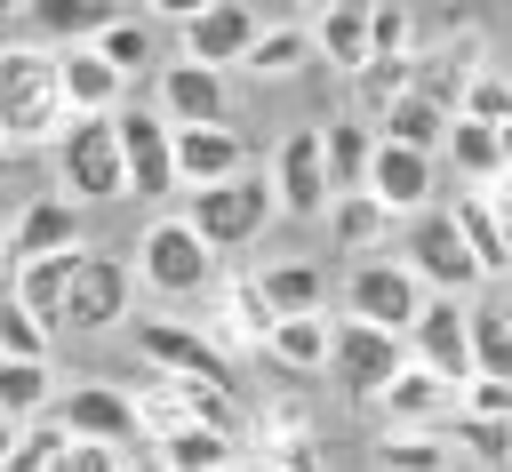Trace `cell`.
<instances>
[{
    "label": "cell",
    "instance_id": "cell-12",
    "mask_svg": "<svg viewBox=\"0 0 512 472\" xmlns=\"http://www.w3.org/2000/svg\"><path fill=\"white\" fill-rule=\"evenodd\" d=\"M136 352L160 368V376H208V384H232V352L184 320H136Z\"/></svg>",
    "mask_w": 512,
    "mask_h": 472
},
{
    "label": "cell",
    "instance_id": "cell-7",
    "mask_svg": "<svg viewBox=\"0 0 512 472\" xmlns=\"http://www.w3.org/2000/svg\"><path fill=\"white\" fill-rule=\"evenodd\" d=\"M408 360H416V352H408L400 328H376V320H352V312L336 320V360H328V376H336L352 400H376Z\"/></svg>",
    "mask_w": 512,
    "mask_h": 472
},
{
    "label": "cell",
    "instance_id": "cell-46",
    "mask_svg": "<svg viewBox=\"0 0 512 472\" xmlns=\"http://www.w3.org/2000/svg\"><path fill=\"white\" fill-rule=\"evenodd\" d=\"M16 448H24V424H16V416H8V408H0V464H8V456H16Z\"/></svg>",
    "mask_w": 512,
    "mask_h": 472
},
{
    "label": "cell",
    "instance_id": "cell-36",
    "mask_svg": "<svg viewBox=\"0 0 512 472\" xmlns=\"http://www.w3.org/2000/svg\"><path fill=\"white\" fill-rule=\"evenodd\" d=\"M440 432L456 440V456H472V464H488V472L512 464V424H504V416H464V408H456Z\"/></svg>",
    "mask_w": 512,
    "mask_h": 472
},
{
    "label": "cell",
    "instance_id": "cell-16",
    "mask_svg": "<svg viewBox=\"0 0 512 472\" xmlns=\"http://www.w3.org/2000/svg\"><path fill=\"white\" fill-rule=\"evenodd\" d=\"M160 112H168L176 128L232 120V88H224V72H216V64H200V56H176V64H160Z\"/></svg>",
    "mask_w": 512,
    "mask_h": 472
},
{
    "label": "cell",
    "instance_id": "cell-14",
    "mask_svg": "<svg viewBox=\"0 0 512 472\" xmlns=\"http://www.w3.org/2000/svg\"><path fill=\"white\" fill-rule=\"evenodd\" d=\"M128 296H136V264L128 256H96L88 248V264H80V288H72V336H104V328H120L128 320Z\"/></svg>",
    "mask_w": 512,
    "mask_h": 472
},
{
    "label": "cell",
    "instance_id": "cell-23",
    "mask_svg": "<svg viewBox=\"0 0 512 472\" xmlns=\"http://www.w3.org/2000/svg\"><path fill=\"white\" fill-rule=\"evenodd\" d=\"M120 16H128V0H32V8H24L32 40H48V48H80V40H104Z\"/></svg>",
    "mask_w": 512,
    "mask_h": 472
},
{
    "label": "cell",
    "instance_id": "cell-18",
    "mask_svg": "<svg viewBox=\"0 0 512 472\" xmlns=\"http://www.w3.org/2000/svg\"><path fill=\"white\" fill-rule=\"evenodd\" d=\"M432 160L440 152H416V144H376V168H368V192L392 208V216H424L432 208Z\"/></svg>",
    "mask_w": 512,
    "mask_h": 472
},
{
    "label": "cell",
    "instance_id": "cell-21",
    "mask_svg": "<svg viewBox=\"0 0 512 472\" xmlns=\"http://www.w3.org/2000/svg\"><path fill=\"white\" fill-rule=\"evenodd\" d=\"M336 360V320L328 312H280V328L264 336V368L280 376H320Z\"/></svg>",
    "mask_w": 512,
    "mask_h": 472
},
{
    "label": "cell",
    "instance_id": "cell-2",
    "mask_svg": "<svg viewBox=\"0 0 512 472\" xmlns=\"http://www.w3.org/2000/svg\"><path fill=\"white\" fill-rule=\"evenodd\" d=\"M184 216L200 224V240H208L216 256H232V248L264 240V224L280 216L272 168H240V176H224V184H200V192H184Z\"/></svg>",
    "mask_w": 512,
    "mask_h": 472
},
{
    "label": "cell",
    "instance_id": "cell-6",
    "mask_svg": "<svg viewBox=\"0 0 512 472\" xmlns=\"http://www.w3.org/2000/svg\"><path fill=\"white\" fill-rule=\"evenodd\" d=\"M344 304H352V320H376V328H400V336H408V328L424 320L432 288H424V272H416L408 256H352Z\"/></svg>",
    "mask_w": 512,
    "mask_h": 472
},
{
    "label": "cell",
    "instance_id": "cell-29",
    "mask_svg": "<svg viewBox=\"0 0 512 472\" xmlns=\"http://www.w3.org/2000/svg\"><path fill=\"white\" fill-rule=\"evenodd\" d=\"M368 456H376V472H448V464H456V440H448L440 424H432V432H408V424H384Z\"/></svg>",
    "mask_w": 512,
    "mask_h": 472
},
{
    "label": "cell",
    "instance_id": "cell-47",
    "mask_svg": "<svg viewBox=\"0 0 512 472\" xmlns=\"http://www.w3.org/2000/svg\"><path fill=\"white\" fill-rule=\"evenodd\" d=\"M24 8H32V0H0V32H8V24L24 16Z\"/></svg>",
    "mask_w": 512,
    "mask_h": 472
},
{
    "label": "cell",
    "instance_id": "cell-45",
    "mask_svg": "<svg viewBox=\"0 0 512 472\" xmlns=\"http://www.w3.org/2000/svg\"><path fill=\"white\" fill-rule=\"evenodd\" d=\"M200 8H216V0H152V16H160V24H176V32H184Z\"/></svg>",
    "mask_w": 512,
    "mask_h": 472
},
{
    "label": "cell",
    "instance_id": "cell-25",
    "mask_svg": "<svg viewBox=\"0 0 512 472\" xmlns=\"http://www.w3.org/2000/svg\"><path fill=\"white\" fill-rule=\"evenodd\" d=\"M376 128L392 136V144H416V152H440L448 144V128H456V112L440 104V96H424L416 80L392 96V104H376Z\"/></svg>",
    "mask_w": 512,
    "mask_h": 472
},
{
    "label": "cell",
    "instance_id": "cell-44",
    "mask_svg": "<svg viewBox=\"0 0 512 472\" xmlns=\"http://www.w3.org/2000/svg\"><path fill=\"white\" fill-rule=\"evenodd\" d=\"M56 472H128V456H120L112 440H72V448L56 456Z\"/></svg>",
    "mask_w": 512,
    "mask_h": 472
},
{
    "label": "cell",
    "instance_id": "cell-49",
    "mask_svg": "<svg viewBox=\"0 0 512 472\" xmlns=\"http://www.w3.org/2000/svg\"><path fill=\"white\" fill-rule=\"evenodd\" d=\"M8 152H16V144H8V128H0V160H8Z\"/></svg>",
    "mask_w": 512,
    "mask_h": 472
},
{
    "label": "cell",
    "instance_id": "cell-20",
    "mask_svg": "<svg viewBox=\"0 0 512 472\" xmlns=\"http://www.w3.org/2000/svg\"><path fill=\"white\" fill-rule=\"evenodd\" d=\"M56 248H80V200H72V192L24 200L16 224H8V264H24V256H56Z\"/></svg>",
    "mask_w": 512,
    "mask_h": 472
},
{
    "label": "cell",
    "instance_id": "cell-43",
    "mask_svg": "<svg viewBox=\"0 0 512 472\" xmlns=\"http://www.w3.org/2000/svg\"><path fill=\"white\" fill-rule=\"evenodd\" d=\"M464 416H504V424H512V376H488V368H480V376L464 384Z\"/></svg>",
    "mask_w": 512,
    "mask_h": 472
},
{
    "label": "cell",
    "instance_id": "cell-15",
    "mask_svg": "<svg viewBox=\"0 0 512 472\" xmlns=\"http://www.w3.org/2000/svg\"><path fill=\"white\" fill-rule=\"evenodd\" d=\"M80 264H88V248H56V256H24V264H8V288L48 320V336H64V320H72Z\"/></svg>",
    "mask_w": 512,
    "mask_h": 472
},
{
    "label": "cell",
    "instance_id": "cell-8",
    "mask_svg": "<svg viewBox=\"0 0 512 472\" xmlns=\"http://www.w3.org/2000/svg\"><path fill=\"white\" fill-rule=\"evenodd\" d=\"M112 128H120L128 192H136V200H168V192H184V176H176V120H168L160 104H152V112L120 104V112H112Z\"/></svg>",
    "mask_w": 512,
    "mask_h": 472
},
{
    "label": "cell",
    "instance_id": "cell-9",
    "mask_svg": "<svg viewBox=\"0 0 512 472\" xmlns=\"http://www.w3.org/2000/svg\"><path fill=\"white\" fill-rule=\"evenodd\" d=\"M56 424H64L72 440H112V448L152 440V416H144V400H136L128 384H72V392L56 400Z\"/></svg>",
    "mask_w": 512,
    "mask_h": 472
},
{
    "label": "cell",
    "instance_id": "cell-34",
    "mask_svg": "<svg viewBox=\"0 0 512 472\" xmlns=\"http://www.w3.org/2000/svg\"><path fill=\"white\" fill-rule=\"evenodd\" d=\"M312 56H320V32H312V24H272V32H256L248 72H256V80H288V72H304Z\"/></svg>",
    "mask_w": 512,
    "mask_h": 472
},
{
    "label": "cell",
    "instance_id": "cell-26",
    "mask_svg": "<svg viewBox=\"0 0 512 472\" xmlns=\"http://www.w3.org/2000/svg\"><path fill=\"white\" fill-rule=\"evenodd\" d=\"M448 208H456V224H464V240H472V256H480V272H488V280H496V272H512V224H504L496 192H488V184H464Z\"/></svg>",
    "mask_w": 512,
    "mask_h": 472
},
{
    "label": "cell",
    "instance_id": "cell-5",
    "mask_svg": "<svg viewBox=\"0 0 512 472\" xmlns=\"http://www.w3.org/2000/svg\"><path fill=\"white\" fill-rule=\"evenodd\" d=\"M400 256H408V264L424 272V288H432V296H472V288L488 280L448 200H432L424 216H408V248H400Z\"/></svg>",
    "mask_w": 512,
    "mask_h": 472
},
{
    "label": "cell",
    "instance_id": "cell-30",
    "mask_svg": "<svg viewBox=\"0 0 512 472\" xmlns=\"http://www.w3.org/2000/svg\"><path fill=\"white\" fill-rule=\"evenodd\" d=\"M152 456H160L168 472H232V432L168 424V432H152Z\"/></svg>",
    "mask_w": 512,
    "mask_h": 472
},
{
    "label": "cell",
    "instance_id": "cell-3",
    "mask_svg": "<svg viewBox=\"0 0 512 472\" xmlns=\"http://www.w3.org/2000/svg\"><path fill=\"white\" fill-rule=\"evenodd\" d=\"M56 176H64V192H72L80 208H88V200H128V152H120L112 112L64 120V136H56Z\"/></svg>",
    "mask_w": 512,
    "mask_h": 472
},
{
    "label": "cell",
    "instance_id": "cell-11",
    "mask_svg": "<svg viewBox=\"0 0 512 472\" xmlns=\"http://www.w3.org/2000/svg\"><path fill=\"white\" fill-rule=\"evenodd\" d=\"M408 352H416L424 368L472 384V376H480V360H472V304H464V296H432L424 320L408 328Z\"/></svg>",
    "mask_w": 512,
    "mask_h": 472
},
{
    "label": "cell",
    "instance_id": "cell-31",
    "mask_svg": "<svg viewBox=\"0 0 512 472\" xmlns=\"http://www.w3.org/2000/svg\"><path fill=\"white\" fill-rule=\"evenodd\" d=\"M216 328H224L232 344H256V352H264V336L280 328V312H272V296H264V280H256V272L224 280V312H216Z\"/></svg>",
    "mask_w": 512,
    "mask_h": 472
},
{
    "label": "cell",
    "instance_id": "cell-38",
    "mask_svg": "<svg viewBox=\"0 0 512 472\" xmlns=\"http://www.w3.org/2000/svg\"><path fill=\"white\" fill-rule=\"evenodd\" d=\"M472 360L488 376H512V304H472Z\"/></svg>",
    "mask_w": 512,
    "mask_h": 472
},
{
    "label": "cell",
    "instance_id": "cell-4",
    "mask_svg": "<svg viewBox=\"0 0 512 472\" xmlns=\"http://www.w3.org/2000/svg\"><path fill=\"white\" fill-rule=\"evenodd\" d=\"M136 280L152 288V296H200V288H216V248L200 240V224L192 216H160V224H144L136 232Z\"/></svg>",
    "mask_w": 512,
    "mask_h": 472
},
{
    "label": "cell",
    "instance_id": "cell-41",
    "mask_svg": "<svg viewBox=\"0 0 512 472\" xmlns=\"http://www.w3.org/2000/svg\"><path fill=\"white\" fill-rule=\"evenodd\" d=\"M264 472H320V440L312 432H264Z\"/></svg>",
    "mask_w": 512,
    "mask_h": 472
},
{
    "label": "cell",
    "instance_id": "cell-50",
    "mask_svg": "<svg viewBox=\"0 0 512 472\" xmlns=\"http://www.w3.org/2000/svg\"><path fill=\"white\" fill-rule=\"evenodd\" d=\"M0 264H8V232H0Z\"/></svg>",
    "mask_w": 512,
    "mask_h": 472
},
{
    "label": "cell",
    "instance_id": "cell-33",
    "mask_svg": "<svg viewBox=\"0 0 512 472\" xmlns=\"http://www.w3.org/2000/svg\"><path fill=\"white\" fill-rule=\"evenodd\" d=\"M392 224H400V216H392L376 192H336V200H328V232H336L352 256H376V240H384Z\"/></svg>",
    "mask_w": 512,
    "mask_h": 472
},
{
    "label": "cell",
    "instance_id": "cell-27",
    "mask_svg": "<svg viewBox=\"0 0 512 472\" xmlns=\"http://www.w3.org/2000/svg\"><path fill=\"white\" fill-rule=\"evenodd\" d=\"M440 160H448L464 184H496V176H512V152H504V136H496L488 120H472V112H456V128H448Z\"/></svg>",
    "mask_w": 512,
    "mask_h": 472
},
{
    "label": "cell",
    "instance_id": "cell-42",
    "mask_svg": "<svg viewBox=\"0 0 512 472\" xmlns=\"http://www.w3.org/2000/svg\"><path fill=\"white\" fill-rule=\"evenodd\" d=\"M456 112H472V120L504 128V120H512V80H496V72H472V88H464V104H456Z\"/></svg>",
    "mask_w": 512,
    "mask_h": 472
},
{
    "label": "cell",
    "instance_id": "cell-37",
    "mask_svg": "<svg viewBox=\"0 0 512 472\" xmlns=\"http://www.w3.org/2000/svg\"><path fill=\"white\" fill-rule=\"evenodd\" d=\"M0 360H48V320L16 288H0Z\"/></svg>",
    "mask_w": 512,
    "mask_h": 472
},
{
    "label": "cell",
    "instance_id": "cell-48",
    "mask_svg": "<svg viewBox=\"0 0 512 472\" xmlns=\"http://www.w3.org/2000/svg\"><path fill=\"white\" fill-rule=\"evenodd\" d=\"M128 472H168V464H160V456H136V464H128Z\"/></svg>",
    "mask_w": 512,
    "mask_h": 472
},
{
    "label": "cell",
    "instance_id": "cell-32",
    "mask_svg": "<svg viewBox=\"0 0 512 472\" xmlns=\"http://www.w3.org/2000/svg\"><path fill=\"white\" fill-rule=\"evenodd\" d=\"M56 368L48 360H0V408L16 416V424H40V416H56Z\"/></svg>",
    "mask_w": 512,
    "mask_h": 472
},
{
    "label": "cell",
    "instance_id": "cell-28",
    "mask_svg": "<svg viewBox=\"0 0 512 472\" xmlns=\"http://www.w3.org/2000/svg\"><path fill=\"white\" fill-rule=\"evenodd\" d=\"M320 144H328V176H336V192H368V168H376L384 128H368L360 112H344V120L320 128Z\"/></svg>",
    "mask_w": 512,
    "mask_h": 472
},
{
    "label": "cell",
    "instance_id": "cell-19",
    "mask_svg": "<svg viewBox=\"0 0 512 472\" xmlns=\"http://www.w3.org/2000/svg\"><path fill=\"white\" fill-rule=\"evenodd\" d=\"M240 168H248V152H240V128H232V120L176 128V176H184V192L224 184V176H240Z\"/></svg>",
    "mask_w": 512,
    "mask_h": 472
},
{
    "label": "cell",
    "instance_id": "cell-39",
    "mask_svg": "<svg viewBox=\"0 0 512 472\" xmlns=\"http://www.w3.org/2000/svg\"><path fill=\"white\" fill-rule=\"evenodd\" d=\"M96 48H104V56H112V64H120V72H128V80H136V72H152V64H160V32H152V24H144V16H120V24H112V32H104V40H96Z\"/></svg>",
    "mask_w": 512,
    "mask_h": 472
},
{
    "label": "cell",
    "instance_id": "cell-24",
    "mask_svg": "<svg viewBox=\"0 0 512 472\" xmlns=\"http://www.w3.org/2000/svg\"><path fill=\"white\" fill-rule=\"evenodd\" d=\"M320 56L336 64V72H368V56H376V0H336V8H320Z\"/></svg>",
    "mask_w": 512,
    "mask_h": 472
},
{
    "label": "cell",
    "instance_id": "cell-35",
    "mask_svg": "<svg viewBox=\"0 0 512 472\" xmlns=\"http://www.w3.org/2000/svg\"><path fill=\"white\" fill-rule=\"evenodd\" d=\"M256 280H264L272 312H320V304H328V272H320L312 256H280V264H264Z\"/></svg>",
    "mask_w": 512,
    "mask_h": 472
},
{
    "label": "cell",
    "instance_id": "cell-1",
    "mask_svg": "<svg viewBox=\"0 0 512 472\" xmlns=\"http://www.w3.org/2000/svg\"><path fill=\"white\" fill-rule=\"evenodd\" d=\"M64 120H72V112H64L56 48H40V40H8V48H0V128H8V144H16V152L56 144Z\"/></svg>",
    "mask_w": 512,
    "mask_h": 472
},
{
    "label": "cell",
    "instance_id": "cell-17",
    "mask_svg": "<svg viewBox=\"0 0 512 472\" xmlns=\"http://www.w3.org/2000/svg\"><path fill=\"white\" fill-rule=\"evenodd\" d=\"M56 80H64V112H72V120H80V112H120V96H128V72H120L96 40L56 48Z\"/></svg>",
    "mask_w": 512,
    "mask_h": 472
},
{
    "label": "cell",
    "instance_id": "cell-10",
    "mask_svg": "<svg viewBox=\"0 0 512 472\" xmlns=\"http://www.w3.org/2000/svg\"><path fill=\"white\" fill-rule=\"evenodd\" d=\"M272 192H280L288 216H328L336 176H328V144H320V128H288V136L272 144Z\"/></svg>",
    "mask_w": 512,
    "mask_h": 472
},
{
    "label": "cell",
    "instance_id": "cell-40",
    "mask_svg": "<svg viewBox=\"0 0 512 472\" xmlns=\"http://www.w3.org/2000/svg\"><path fill=\"white\" fill-rule=\"evenodd\" d=\"M72 448V432L56 424V416H40V424H24V448L0 464V472H56V456Z\"/></svg>",
    "mask_w": 512,
    "mask_h": 472
},
{
    "label": "cell",
    "instance_id": "cell-13",
    "mask_svg": "<svg viewBox=\"0 0 512 472\" xmlns=\"http://www.w3.org/2000/svg\"><path fill=\"white\" fill-rule=\"evenodd\" d=\"M456 408H464V384L440 376V368H424V360H408V368L376 392V416H384V424H408V432H432V424H448Z\"/></svg>",
    "mask_w": 512,
    "mask_h": 472
},
{
    "label": "cell",
    "instance_id": "cell-22",
    "mask_svg": "<svg viewBox=\"0 0 512 472\" xmlns=\"http://www.w3.org/2000/svg\"><path fill=\"white\" fill-rule=\"evenodd\" d=\"M256 32H264V24H256L240 0H216V8H200L176 40H184V56H200V64H216V72H224V64H248Z\"/></svg>",
    "mask_w": 512,
    "mask_h": 472
}]
</instances>
